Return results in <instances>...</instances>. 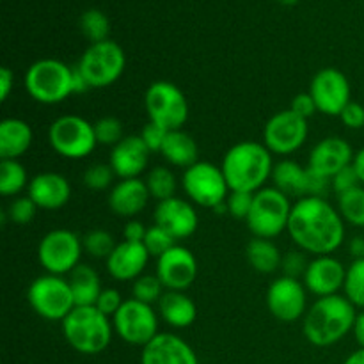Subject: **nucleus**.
Here are the masks:
<instances>
[{
	"label": "nucleus",
	"instance_id": "b1692460",
	"mask_svg": "<svg viewBox=\"0 0 364 364\" xmlns=\"http://www.w3.org/2000/svg\"><path fill=\"white\" fill-rule=\"evenodd\" d=\"M149 252L141 242H119L105 259L107 272L116 281H135L142 276L149 262Z\"/></svg>",
	"mask_w": 364,
	"mask_h": 364
},
{
	"label": "nucleus",
	"instance_id": "2f4dec72",
	"mask_svg": "<svg viewBox=\"0 0 364 364\" xmlns=\"http://www.w3.org/2000/svg\"><path fill=\"white\" fill-rule=\"evenodd\" d=\"M28 183L27 171L18 160H0V194L6 198L18 196Z\"/></svg>",
	"mask_w": 364,
	"mask_h": 364
},
{
	"label": "nucleus",
	"instance_id": "393cba45",
	"mask_svg": "<svg viewBox=\"0 0 364 364\" xmlns=\"http://www.w3.org/2000/svg\"><path fill=\"white\" fill-rule=\"evenodd\" d=\"M27 196L41 210H59L71 199V185L63 174L45 171L36 174L27 187Z\"/></svg>",
	"mask_w": 364,
	"mask_h": 364
},
{
	"label": "nucleus",
	"instance_id": "f257e3e1",
	"mask_svg": "<svg viewBox=\"0 0 364 364\" xmlns=\"http://www.w3.org/2000/svg\"><path fill=\"white\" fill-rule=\"evenodd\" d=\"M288 235L302 252L327 256L345 240V220L326 198H302L291 208Z\"/></svg>",
	"mask_w": 364,
	"mask_h": 364
},
{
	"label": "nucleus",
	"instance_id": "aec40b11",
	"mask_svg": "<svg viewBox=\"0 0 364 364\" xmlns=\"http://www.w3.org/2000/svg\"><path fill=\"white\" fill-rule=\"evenodd\" d=\"M354 149L345 139L326 137L316 142L308 159V167L313 173L333 180L341 169L352 166L354 162Z\"/></svg>",
	"mask_w": 364,
	"mask_h": 364
},
{
	"label": "nucleus",
	"instance_id": "4468645a",
	"mask_svg": "<svg viewBox=\"0 0 364 364\" xmlns=\"http://www.w3.org/2000/svg\"><path fill=\"white\" fill-rule=\"evenodd\" d=\"M308 134V119L287 109L276 112L265 123L263 144L272 155H291L304 146Z\"/></svg>",
	"mask_w": 364,
	"mask_h": 364
},
{
	"label": "nucleus",
	"instance_id": "473e14b6",
	"mask_svg": "<svg viewBox=\"0 0 364 364\" xmlns=\"http://www.w3.org/2000/svg\"><path fill=\"white\" fill-rule=\"evenodd\" d=\"M146 185H148L149 196L153 199H156V203L166 201V199L174 198L178 188L176 176H174L173 171L166 166L153 167L151 171L146 176Z\"/></svg>",
	"mask_w": 364,
	"mask_h": 364
},
{
	"label": "nucleus",
	"instance_id": "4d7b16f0",
	"mask_svg": "<svg viewBox=\"0 0 364 364\" xmlns=\"http://www.w3.org/2000/svg\"><path fill=\"white\" fill-rule=\"evenodd\" d=\"M352 166H354V169H355V173H358L359 180H361V183L364 185V148H361L358 153H355Z\"/></svg>",
	"mask_w": 364,
	"mask_h": 364
},
{
	"label": "nucleus",
	"instance_id": "6e6d98bb",
	"mask_svg": "<svg viewBox=\"0 0 364 364\" xmlns=\"http://www.w3.org/2000/svg\"><path fill=\"white\" fill-rule=\"evenodd\" d=\"M352 333H354V338L355 341H358L359 348H364V311L358 313V318H355Z\"/></svg>",
	"mask_w": 364,
	"mask_h": 364
},
{
	"label": "nucleus",
	"instance_id": "f8f14e48",
	"mask_svg": "<svg viewBox=\"0 0 364 364\" xmlns=\"http://www.w3.org/2000/svg\"><path fill=\"white\" fill-rule=\"evenodd\" d=\"M84 244L77 233L70 230H52L41 238L38 245L39 265L46 274L64 276L80 265V256Z\"/></svg>",
	"mask_w": 364,
	"mask_h": 364
},
{
	"label": "nucleus",
	"instance_id": "864d4df0",
	"mask_svg": "<svg viewBox=\"0 0 364 364\" xmlns=\"http://www.w3.org/2000/svg\"><path fill=\"white\" fill-rule=\"evenodd\" d=\"M89 89H91L89 82L85 80V77L80 73V70H78L77 66H73V92L75 95H80V92L89 91Z\"/></svg>",
	"mask_w": 364,
	"mask_h": 364
},
{
	"label": "nucleus",
	"instance_id": "5701e85b",
	"mask_svg": "<svg viewBox=\"0 0 364 364\" xmlns=\"http://www.w3.org/2000/svg\"><path fill=\"white\" fill-rule=\"evenodd\" d=\"M149 155L151 153L146 148L141 135H127L112 148L109 164L119 180H132L141 178L148 167Z\"/></svg>",
	"mask_w": 364,
	"mask_h": 364
},
{
	"label": "nucleus",
	"instance_id": "0eeeda50",
	"mask_svg": "<svg viewBox=\"0 0 364 364\" xmlns=\"http://www.w3.org/2000/svg\"><path fill=\"white\" fill-rule=\"evenodd\" d=\"M124 66H127L124 50L112 39L89 45L77 64L91 89H103L116 84L123 75Z\"/></svg>",
	"mask_w": 364,
	"mask_h": 364
},
{
	"label": "nucleus",
	"instance_id": "3c124183",
	"mask_svg": "<svg viewBox=\"0 0 364 364\" xmlns=\"http://www.w3.org/2000/svg\"><path fill=\"white\" fill-rule=\"evenodd\" d=\"M146 231H148V228H146L141 220H135V219L128 220L123 228V240L141 242L142 244L146 237Z\"/></svg>",
	"mask_w": 364,
	"mask_h": 364
},
{
	"label": "nucleus",
	"instance_id": "c756f323",
	"mask_svg": "<svg viewBox=\"0 0 364 364\" xmlns=\"http://www.w3.org/2000/svg\"><path fill=\"white\" fill-rule=\"evenodd\" d=\"M68 281H70L71 291H73L75 306H95L103 291L100 274L92 267L84 265V263L71 270Z\"/></svg>",
	"mask_w": 364,
	"mask_h": 364
},
{
	"label": "nucleus",
	"instance_id": "72a5a7b5",
	"mask_svg": "<svg viewBox=\"0 0 364 364\" xmlns=\"http://www.w3.org/2000/svg\"><path fill=\"white\" fill-rule=\"evenodd\" d=\"M338 212L345 223L364 228V185L338 196Z\"/></svg>",
	"mask_w": 364,
	"mask_h": 364
},
{
	"label": "nucleus",
	"instance_id": "423d86ee",
	"mask_svg": "<svg viewBox=\"0 0 364 364\" xmlns=\"http://www.w3.org/2000/svg\"><path fill=\"white\" fill-rule=\"evenodd\" d=\"M290 198L287 194L272 187H263L262 191L255 192L252 208L247 217V226L256 238H272L279 237L283 231L288 230L291 215Z\"/></svg>",
	"mask_w": 364,
	"mask_h": 364
},
{
	"label": "nucleus",
	"instance_id": "49530a36",
	"mask_svg": "<svg viewBox=\"0 0 364 364\" xmlns=\"http://www.w3.org/2000/svg\"><path fill=\"white\" fill-rule=\"evenodd\" d=\"M359 185L363 183L361 180H359L358 173H355L354 166H348L345 167V169H341L340 173L331 180V187H333V191L336 192V196L345 194V192L352 191V188L359 187Z\"/></svg>",
	"mask_w": 364,
	"mask_h": 364
},
{
	"label": "nucleus",
	"instance_id": "20e7f679",
	"mask_svg": "<svg viewBox=\"0 0 364 364\" xmlns=\"http://www.w3.org/2000/svg\"><path fill=\"white\" fill-rule=\"evenodd\" d=\"M114 326L96 306H75L63 320V334L73 350L96 355L105 350L112 340Z\"/></svg>",
	"mask_w": 364,
	"mask_h": 364
},
{
	"label": "nucleus",
	"instance_id": "c9c22d12",
	"mask_svg": "<svg viewBox=\"0 0 364 364\" xmlns=\"http://www.w3.org/2000/svg\"><path fill=\"white\" fill-rule=\"evenodd\" d=\"M343 295L355 308L364 309V258L354 259L347 269Z\"/></svg>",
	"mask_w": 364,
	"mask_h": 364
},
{
	"label": "nucleus",
	"instance_id": "2eb2a0df",
	"mask_svg": "<svg viewBox=\"0 0 364 364\" xmlns=\"http://www.w3.org/2000/svg\"><path fill=\"white\" fill-rule=\"evenodd\" d=\"M274 187L279 188L288 198H326L329 192L331 180L313 173L308 166H301L295 160H281L274 166Z\"/></svg>",
	"mask_w": 364,
	"mask_h": 364
},
{
	"label": "nucleus",
	"instance_id": "ea45409f",
	"mask_svg": "<svg viewBox=\"0 0 364 364\" xmlns=\"http://www.w3.org/2000/svg\"><path fill=\"white\" fill-rule=\"evenodd\" d=\"M95 124V134H96V141L98 144L103 146H116L117 142L123 141L124 135H123V124L117 117L112 116H107L98 119Z\"/></svg>",
	"mask_w": 364,
	"mask_h": 364
},
{
	"label": "nucleus",
	"instance_id": "a18cd8bd",
	"mask_svg": "<svg viewBox=\"0 0 364 364\" xmlns=\"http://www.w3.org/2000/svg\"><path fill=\"white\" fill-rule=\"evenodd\" d=\"M167 134H169V132H167L166 128L148 121V124L142 128V132L139 135L142 137V141H144L146 148L149 149V153H156V151L160 153L162 151V146H164V141H166Z\"/></svg>",
	"mask_w": 364,
	"mask_h": 364
},
{
	"label": "nucleus",
	"instance_id": "4c0bfd02",
	"mask_svg": "<svg viewBox=\"0 0 364 364\" xmlns=\"http://www.w3.org/2000/svg\"><path fill=\"white\" fill-rule=\"evenodd\" d=\"M166 288H164L162 281L155 276H149V274H142L141 277L134 281V287H132V297L137 299V301L144 302V304L153 306L162 299V295L166 294Z\"/></svg>",
	"mask_w": 364,
	"mask_h": 364
},
{
	"label": "nucleus",
	"instance_id": "6e6552de",
	"mask_svg": "<svg viewBox=\"0 0 364 364\" xmlns=\"http://www.w3.org/2000/svg\"><path fill=\"white\" fill-rule=\"evenodd\" d=\"M48 142L57 155L70 160L85 159L95 151L96 144H98L95 124L89 123L82 116H75V114L57 117L50 124Z\"/></svg>",
	"mask_w": 364,
	"mask_h": 364
},
{
	"label": "nucleus",
	"instance_id": "412c9836",
	"mask_svg": "<svg viewBox=\"0 0 364 364\" xmlns=\"http://www.w3.org/2000/svg\"><path fill=\"white\" fill-rule=\"evenodd\" d=\"M155 224L173 235L176 240L192 237L198 231L199 215L194 206L181 198H171L156 203Z\"/></svg>",
	"mask_w": 364,
	"mask_h": 364
},
{
	"label": "nucleus",
	"instance_id": "603ef678",
	"mask_svg": "<svg viewBox=\"0 0 364 364\" xmlns=\"http://www.w3.org/2000/svg\"><path fill=\"white\" fill-rule=\"evenodd\" d=\"M14 87V73L9 68H2L0 70V96H2V102H6L9 98L11 91Z\"/></svg>",
	"mask_w": 364,
	"mask_h": 364
},
{
	"label": "nucleus",
	"instance_id": "9b49d317",
	"mask_svg": "<svg viewBox=\"0 0 364 364\" xmlns=\"http://www.w3.org/2000/svg\"><path fill=\"white\" fill-rule=\"evenodd\" d=\"M181 187L192 203L212 210L226 203L231 192L223 169L203 160L185 169Z\"/></svg>",
	"mask_w": 364,
	"mask_h": 364
},
{
	"label": "nucleus",
	"instance_id": "c85d7f7f",
	"mask_svg": "<svg viewBox=\"0 0 364 364\" xmlns=\"http://www.w3.org/2000/svg\"><path fill=\"white\" fill-rule=\"evenodd\" d=\"M162 156L174 167H183L188 169L191 166H194L196 162H199V148L198 142L194 141L192 135H188L183 130H173L167 134L166 141L162 146Z\"/></svg>",
	"mask_w": 364,
	"mask_h": 364
},
{
	"label": "nucleus",
	"instance_id": "f704fd0d",
	"mask_svg": "<svg viewBox=\"0 0 364 364\" xmlns=\"http://www.w3.org/2000/svg\"><path fill=\"white\" fill-rule=\"evenodd\" d=\"M80 31L85 38L92 43L107 41L110 34V21L107 14L100 9H87L82 13L80 21Z\"/></svg>",
	"mask_w": 364,
	"mask_h": 364
},
{
	"label": "nucleus",
	"instance_id": "7ed1b4c3",
	"mask_svg": "<svg viewBox=\"0 0 364 364\" xmlns=\"http://www.w3.org/2000/svg\"><path fill=\"white\" fill-rule=\"evenodd\" d=\"M220 169L226 176L230 191L255 194L262 191L267 181L272 178V153L263 142L242 141L228 149Z\"/></svg>",
	"mask_w": 364,
	"mask_h": 364
},
{
	"label": "nucleus",
	"instance_id": "bb28decb",
	"mask_svg": "<svg viewBox=\"0 0 364 364\" xmlns=\"http://www.w3.org/2000/svg\"><path fill=\"white\" fill-rule=\"evenodd\" d=\"M32 128L27 121L6 117L0 123V160H18L31 149Z\"/></svg>",
	"mask_w": 364,
	"mask_h": 364
},
{
	"label": "nucleus",
	"instance_id": "58836bf2",
	"mask_svg": "<svg viewBox=\"0 0 364 364\" xmlns=\"http://www.w3.org/2000/svg\"><path fill=\"white\" fill-rule=\"evenodd\" d=\"M142 244L148 249L149 256H155V258L159 259L160 256L166 255L171 247L176 245V238L171 233H167V231L164 230V228H160L159 224H155V226L148 228Z\"/></svg>",
	"mask_w": 364,
	"mask_h": 364
},
{
	"label": "nucleus",
	"instance_id": "de8ad7c7",
	"mask_svg": "<svg viewBox=\"0 0 364 364\" xmlns=\"http://www.w3.org/2000/svg\"><path fill=\"white\" fill-rule=\"evenodd\" d=\"M123 302L124 301L121 299L119 291L114 290V288H105V290L102 291V295L98 297V301H96L95 306L103 313V315H107L110 318V316H114L117 311H119Z\"/></svg>",
	"mask_w": 364,
	"mask_h": 364
},
{
	"label": "nucleus",
	"instance_id": "9d476101",
	"mask_svg": "<svg viewBox=\"0 0 364 364\" xmlns=\"http://www.w3.org/2000/svg\"><path fill=\"white\" fill-rule=\"evenodd\" d=\"M27 301L36 315L50 322H63L75 308L70 281L53 274H45L32 281L27 290Z\"/></svg>",
	"mask_w": 364,
	"mask_h": 364
},
{
	"label": "nucleus",
	"instance_id": "7c9ffc66",
	"mask_svg": "<svg viewBox=\"0 0 364 364\" xmlns=\"http://www.w3.org/2000/svg\"><path fill=\"white\" fill-rule=\"evenodd\" d=\"M245 255H247L249 265L259 274H274L277 269H281V262H283V255L277 245L267 238H252L247 244Z\"/></svg>",
	"mask_w": 364,
	"mask_h": 364
},
{
	"label": "nucleus",
	"instance_id": "c03bdc74",
	"mask_svg": "<svg viewBox=\"0 0 364 364\" xmlns=\"http://www.w3.org/2000/svg\"><path fill=\"white\" fill-rule=\"evenodd\" d=\"M309 262L306 259L304 252L299 251H290L283 256V262H281V269H283V276L294 277V279H299V277H304L306 270H308Z\"/></svg>",
	"mask_w": 364,
	"mask_h": 364
},
{
	"label": "nucleus",
	"instance_id": "bf43d9fd",
	"mask_svg": "<svg viewBox=\"0 0 364 364\" xmlns=\"http://www.w3.org/2000/svg\"><path fill=\"white\" fill-rule=\"evenodd\" d=\"M277 2H279L281 6H295L299 0H277Z\"/></svg>",
	"mask_w": 364,
	"mask_h": 364
},
{
	"label": "nucleus",
	"instance_id": "cd10ccee",
	"mask_svg": "<svg viewBox=\"0 0 364 364\" xmlns=\"http://www.w3.org/2000/svg\"><path fill=\"white\" fill-rule=\"evenodd\" d=\"M159 313L164 322L174 329L191 327L198 318L196 302L185 291L166 290V294L159 301Z\"/></svg>",
	"mask_w": 364,
	"mask_h": 364
},
{
	"label": "nucleus",
	"instance_id": "f3484780",
	"mask_svg": "<svg viewBox=\"0 0 364 364\" xmlns=\"http://www.w3.org/2000/svg\"><path fill=\"white\" fill-rule=\"evenodd\" d=\"M267 308L281 322H295L308 311V294L304 283L281 276L267 290Z\"/></svg>",
	"mask_w": 364,
	"mask_h": 364
},
{
	"label": "nucleus",
	"instance_id": "13d9d810",
	"mask_svg": "<svg viewBox=\"0 0 364 364\" xmlns=\"http://www.w3.org/2000/svg\"><path fill=\"white\" fill-rule=\"evenodd\" d=\"M343 364H364V348L352 352V354L345 359Z\"/></svg>",
	"mask_w": 364,
	"mask_h": 364
},
{
	"label": "nucleus",
	"instance_id": "37998d69",
	"mask_svg": "<svg viewBox=\"0 0 364 364\" xmlns=\"http://www.w3.org/2000/svg\"><path fill=\"white\" fill-rule=\"evenodd\" d=\"M252 199H255V194H251V192L231 191L226 199L228 213H230L231 217H235V219L247 220L252 208Z\"/></svg>",
	"mask_w": 364,
	"mask_h": 364
},
{
	"label": "nucleus",
	"instance_id": "5fc2aeb1",
	"mask_svg": "<svg viewBox=\"0 0 364 364\" xmlns=\"http://www.w3.org/2000/svg\"><path fill=\"white\" fill-rule=\"evenodd\" d=\"M348 252L354 259L364 258V237H354L348 242Z\"/></svg>",
	"mask_w": 364,
	"mask_h": 364
},
{
	"label": "nucleus",
	"instance_id": "8fccbe9b",
	"mask_svg": "<svg viewBox=\"0 0 364 364\" xmlns=\"http://www.w3.org/2000/svg\"><path fill=\"white\" fill-rule=\"evenodd\" d=\"M290 110H294L297 116L304 117V119H309V117L315 116V114L318 112L315 100L311 98V95H309V92H301V95H295L294 100H291V103H290Z\"/></svg>",
	"mask_w": 364,
	"mask_h": 364
},
{
	"label": "nucleus",
	"instance_id": "1a4fd4ad",
	"mask_svg": "<svg viewBox=\"0 0 364 364\" xmlns=\"http://www.w3.org/2000/svg\"><path fill=\"white\" fill-rule=\"evenodd\" d=\"M144 107L151 123L167 132L183 130L188 119V102L176 84L156 80L146 89Z\"/></svg>",
	"mask_w": 364,
	"mask_h": 364
},
{
	"label": "nucleus",
	"instance_id": "4be33fe9",
	"mask_svg": "<svg viewBox=\"0 0 364 364\" xmlns=\"http://www.w3.org/2000/svg\"><path fill=\"white\" fill-rule=\"evenodd\" d=\"M141 364H199L194 348L173 333H159L142 347Z\"/></svg>",
	"mask_w": 364,
	"mask_h": 364
},
{
	"label": "nucleus",
	"instance_id": "39448f33",
	"mask_svg": "<svg viewBox=\"0 0 364 364\" xmlns=\"http://www.w3.org/2000/svg\"><path fill=\"white\" fill-rule=\"evenodd\" d=\"M23 84L34 102L57 105L75 95L73 68L59 59H39L25 71Z\"/></svg>",
	"mask_w": 364,
	"mask_h": 364
},
{
	"label": "nucleus",
	"instance_id": "79ce46f5",
	"mask_svg": "<svg viewBox=\"0 0 364 364\" xmlns=\"http://www.w3.org/2000/svg\"><path fill=\"white\" fill-rule=\"evenodd\" d=\"M38 206L32 201L28 196H21V198H16L7 208V217H9L11 223L14 224H28L34 220L36 213H38Z\"/></svg>",
	"mask_w": 364,
	"mask_h": 364
},
{
	"label": "nucleus",
	"instance_id": "ddd939ff",
	"mask_svg": "<svg viewBox=\"0 0 364 364\" xmlns=\"http://www.w3.org/2000/svg\"><path fill=\"white\" fill-rule=\"evenodd\" d=\"M112 326L124 343L135 347H146L159 334V318L153 306L134 297L123 302L119 311L112 316Z\"/></svg>",
	"mask_w": 364,
	"mask_h": 364
},
{
	"label": "nucleus",
	"instance_id": "f03ea898",
	"mask_svg": "<svg viewBox=\"0 0 364 364\" xmlns=\"http://www.w3.org/2000/svg\"><path fill=\"white\" fill-rule=\"evenodd\" d=\"M355 306L345 295H329L313 302L304 315L306 340L315 347H331L343 340L354 329Z\"/></svg>",
	"mask_w": 364,
	"mask_h": 364
},
{
	"label": "nucleus",
	"instance_id": "09e8293b",
	"mask_svg": "<svg viewBox=\"0 0 364 364\" xmlns=\"http://www.w3.org/2000/svg\"><path fill=\"white\" fill-rule=\"evenodd\" d=\"M340 119L350 130H361L364 128V105L358 102H350L340 114Z\"/></svg>",
	"mask_w": 364,
	"mask_h": 364
},
{
	"label": "nucleus",
	"instance_id": "a211bd4d",
	"mask_svg": "<svg viewBox=\"0 0 364 364\" xmlns=\"http://www.w3.org/2000/svg\"><path fill=\"white\" fill-rule=\"evenodd\" d=\"M156 277L166 290L185 291L198 277V259L191 249L174 245L156 259Z\"/></svg>",
	"mask_w": 364,
	"mask_h": 364
},
{
	"label": "nucleus",
	"instance_id": "dca6fc26",
	"mask_svg": "<svg viewBox=\"0 0 364 364\" xmlns=\"http://www.w3.org/2000/svg\"><path fill=\"white\" fill-rule=\"evenodd\" d=\"M309 95L315 100L318 112L327 116H340L350 100L348 78L336 68H323L309 84Z\"/></svg>",
	"mask_w": 364,
	"mask_h": 364
},
{
	"label": "nucleus",
	"instance_id": "6ab92c4d",
	"mask_svg": "<svg viewBox=\"0 0 364 364\" xmlns=\"http://www.w3.org/2000/svg\"><path fill=\"white\" fill-rule=\"evenodd\" d=\"M345 277H347V269L340 259L331 255L315 256L304 274V287L318 299L329 297L343 290Z\"/></svg>",
	"mask_w": 364,
	"mask_h": 364
},
{
	"label": "nucleus",
	"instance_id": "e433bc0d",
	"mask_svg": "<svg viewBox=\"0 0 364 364\" xmlns=\"http://www.w3.org/2000/svg\"><path fill=\"white\" fill-rule=\"evenodd\" d=\"M82 244H84V251L89 256L98 259H107L112 251L116 249L117 242L114 240L112 235L105 230H91L84 238H82Z\"/></svg>",
	"mask_w": 364,
	"mask_h": 364
},
{
	"label": "nucleus",
	"instance_id": "a878e982",
	"mask_svg": "<svg viewBox=\"0 0 364 364\" xmlns=\"http://www.w3.org/2000/svg\"><path fill=\"white\" fill-rule=\"evenodd\" d=\"M151 199L148 185L141 178L132 180H119L109 192V208L114 215L132 219L139 215L146 208L148 201Z\"/></svg>",
	"mask_w": 364,
	"mask_h": 364
},
{
	"label": "nucleus",
	"instance_id": "a19ab883",
	"mask_svg": "<svg viewBox=\"0 0 364 364\" xmlns=\"http://www.w3.org/2000/svg\"><path fill=\"white\" fill-rule=\"evenodd\" d=\"M114 178H116V173L110 164H92L84 173V185L91 191H107L114 187Z\"/></svg>",
	"mask_w": 364,
	"mask_h": 364
}]
</instances>
